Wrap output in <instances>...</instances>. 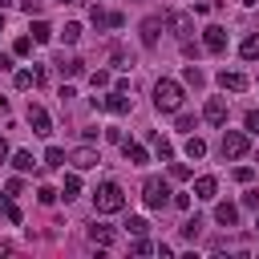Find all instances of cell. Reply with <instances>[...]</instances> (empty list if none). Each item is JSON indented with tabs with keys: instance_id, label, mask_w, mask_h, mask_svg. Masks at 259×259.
<instances>
[{
	"instance_id": "6da1fadb",
	"label": "cell",
	"mask_w": 259,
	"mask_h": 259,
	"mask_svg": "<svg viewBox=\"0 0 259 259\" xmlns=\"http://www.w3.org/2000/svg\"><path fill=\"white\" fill-rule=\"evenodd\" d=\"M154 105H158L162 113H178V109H182V81L158 77V85H154Z\"/></svg>"
},
{
	"instance_id": "7a4b0ae2",
	"label": "cell",
	"mask_w": 259,
	"mask_h": 259,
	"mask_svg": "<svg viewBox=\"0 0 259 259\" xmlns=\"http://www.w3.org/2000/svg\"><path fill=\"white\" fill-rule=\"evenodd\" d=\"M93 206H97V214H113V210L125 206V190H121L117 182H101V186L93 190Z\"/></svg>"
},
{
	"instance_id": "3957f363",
	"label": "cell",
	"mask_w": 259,
	"mask_h": 259,
	"mask_svg": "<svg viewBox=\"0 0 259 259\" xmlns=\"http://www.w3.org/2000/svg\"><path fill=\"white\" fill-rule=\"evenodd\" d=\"M142 202H146L150 210H162V206L170 202V186H166L162 178H146V182H142Z\"/></svg>"
},
{
	"instance_id": "277c9868",
	"label": "cell",
	"mask_w": 259,
	"mask_h": 259,
	"mask_svg": "<svg viewBox=\"0 0 259 259\" xmlns=\"http://www.w3.org/2000/svg\"><path fill=\"white\" fill-rule=\"evenodd\" d=\"M247 150H251V138L243 130H227L223 134V158H243Z\"/></svg>"
},
{
	"instance_id": "5b68a950",
	"label": "cell",
	"mask_w": 259,
	"mask_h": 259,
	"mask_svg": "<svg viewBox=\"0 0 259 259\" xmlns=\"http://www.w3.org/2000/svg\"><path fill=\"white\" fill-rule=\"evenodd\" d=\"M93 105H97V109H109V113H130V97H125V89L105 93V97H93Z\"/></svg>"
},
{
	"instance_id": "8992f818",
	"label": "cell",
	"mask_w": 259,
	"mask_h": 259,
	"mask_svg": "<svg viewBox=\"0 0 259 259\" xmlns=\"http://www.w3.org/2000/svg\"><path fill=\"white\" fill-rule=\"evenodd\" d=\"M28 125H32V134L49 138V134H53V117H49V109H45V105H28Z\"/></svg>"
},
{
	"instance_id": "52a82bcc",
	"label": "cell",
	"mask_w": 259,
	"mask_h": 259,
	"mask_svg": "<svg viewBox=\"0 0 259 259\" xmlns=\"http://www.w3.org/2000/svg\"><path fill=\"white\" fill-rule=\"evenodd\" d=\"M202 49H206V53H223V49H227V28H223V24H206Z\"/></svg>"
},
{
	"instance_id": "ba28073f",
	"label": "cell",
	"mask_w": 259,
	"mask_h": 259,
	"mask_svg": "<svg viewBox=\"0 0 259 259\" xmlns=\"http://www.w3.org/2000/svg\"><path fill=\"white\" fill-rule=\"evenodd\" d=\"M166 24H170V32H174L178 40H190V28H194V20H190L186 12H170V16H166Z\"/></svg>"
},
{
	"instance_id": "9c48e42d",
	"label": "cell",
	"mask_w": 259,
	"mask_h": 259,
	"mask_svg": "<svg viewBox=\"0 0 259 259\" xmlns=\"http://www.w3.org/2000/svg\"><path fill=\"white\" fill-rule=\"evenodd\" d=\"M202 117H206L210 125H227V101H223V97H210V101L202 105Z\"/></svg>"
},
{
	"instance_id": "30bf717a",
	"label": "cell",
	"mask_w": 259,
	"mask_h": 259,
	"mask_svg": "<svg viewBox=\"0 0 259 259\" xmlns=\"http://www.w3.org/2000/svg\"><path fill=\"white\" fill-rule=\"evenodd\" d=\"M121 154H125L130 166H146V162H150V150H146L142 142H121Z\"/></svg>"
},
{
	"instance_id": "8fae6325",
	"label": "cell",
	"mask_w": 259,
	"mask_h": 259,
	"mask_svg": "<svg viewBox=\"0 0 259 259\" xmlns=\"http://www.w3.org/2000/svg\"><path fill=\"white\" fill-rule=\"evenodd\" d=\"M69 162H73L77 170H93V166H97V150H93V146H77V150L69 154Z\"/></svg>"
},
{
	"instance_id": "7c38bea8",
	"label": "cell",
	"mask_w": 259,
	"mask_h": 259,
	"mask_svg": "<svg viewBox=\"0 0 259 259\" xmlns=\"http://www.w3.org/2000/svg\"><path fill=\"white\" fill-rule=\"evenodd\" d=\"M219 194V178H210V174H202V178H194V198H202V202H210Z\"/></svg>"
},
{
	"instance_id": "4fadbf2b",
	"label": "cell",
	"mask_w": 259,
	"mask_h": 259,
	"mask_svg": "<svg viewBox=\"0 0 259 259\" xmlns=\"http://www.w3.org/2000/svg\"><path fill=\"white\" fill-rule=\"evenodd\" d=\"M89 239H93L97 247H113V243H117V231L105 227V223H93V227H89Z\"/></svg>"
},
{
	"instance_id": "5bb4252c",
	"label": "cell",
	"mask_w": 259,
	"mask_h": 259,
	"mask_svg": "<svg viewBox=\"0 0 259 259\" xmlns=\"http://www.w3.org/2000/svg\"><path fill=\"white\" fill-rule=\"evenodd\" d=\"M214 223H219V227H235V223H239V206H235V202H219V206H214Z\"/></svg>"
},
{
	"instance_id": "9a60e30c",
	"label": "cell",
	"mask_w": 259,
	"mask_h": 259,
	"mask_svg": "<svg viewBox=\"0 0 259 259\" xmlns=\"http://www.w3.org/2000/svg\"><path fill=\"white\" fill-rule=\"evenodd\" d=\"M158 28H162V20H158V16L142 20V45H146V49H154V45H158Z\"/></svg>"
},
{
	"instance_id": "2e32d148",
	"label": "cell",
	"mask_w": 259,
	"mask_h": 259,
	"mask_svg": "<svg viewBox=\"0 0 259 259\" xmlns=\"http://www.w3.org/2000/svg\"><path fill=\"white\" fill-rule=\"evenodd\" d=\"M219 85H223V89H231V93H243V89H247V77H243V73H227V69H223V73H219Z\"/></svg>"
},
{
	"instance_id": "e0dca14e",
	"label": "cell",
	"mask_w": 259,
	"mask_h": 259,
	"mask_svg": "<svg viewBox=\"0 0 259 259\" xmlns=\"http://www.w3.org/2000/svg\"><path fill=\"white\" fill-rule=\"evenodd\" d=\"M239 57H243V61H259V32L247 36V40L239 45Z\"/></svg>"
},
{
	"instance_id": "ac0fdd59",
	"label": "cell",
	"mask_w": 259,
	"mask_h": 259,
	"mask_svg": "<svg viewBox=\"0 0 259 259\" xmlns=\"http://www.w3.org/2000/svg\"><path fill=\"white\" fill-rule=\"evenodd\" d=\"M28 32H32V40H36V45H49V40H53V28H49L45 20H32V28H28Z\"/></svg>"
},
{
	"instance_id": "d6986e66",
	"label": "cell",
	"mask_w": 259,
	"mask_h": 259,
	"mask_svg": "<svg viewBox=\"0 0 259 259\" xmlns=\"http://www.w3.org/2000/svg\"><path fill=\"white\" fill-rule=\"evenodd\" d=\"M61 194H65V198H77V194H81V174H65Z\"/></svg>"
},
{
	"instance_id": "ffe728a7",
	"label": "cell",
	"mask_w": 259,
	"mask_h": 259,
	"mask_svg": "<svg viewBox=\"0 0 259 259\" xmlns=\"http://www.w3.org/2000/svg\"><path fill=\"white\" fill-rule=\"evenodd\" d=\"M202 81H206V77H202V69H198V65H186V69H182V85H194V89H198Z\"/></svg>"
},
{
	"instance_id": "44dd1931",
	"label": "cell",
	"mask_w": 259,
	"mask_h": 259,
	"mask_svg": "<svg viewBox=\"0 0 259 259\" xmlns=\"http://www.w3.org/2000/svg\"><path fill=\"white\" fill-rule=\"evenodd\" d=\"M45 166L61 170V166H65V150H61V146H49V150H45Z\"/></svg>"
},
{
	"instance_id": "7402d4cb",
	"label": "cell",
	"mask_w": 259,
	"mask_h": 259,
	"mask_svg": "<svg viewBox=\"0 0 259 259\" xmlns=\"http://www.w3.org/2000/svg\"><path fill=\"white\" fill-rule=\"evenodd\" d=\"M32 85H40V73H28V69H20V73H16V89H32Z\"/></svg>"
},
{
	"instance_id": "603a6c76",
	"label": "cell",
	"mask_w": 259,
	"mask_h": 259,
	"mask_svg": "<svg viewBox=\"0 0 259 259\" xmlns=\"http://www.w3.org/2000/svg\"><path fill=\"white\" fill-rule=\"evenodd\" d=\"M154 154H158L162 162H170V158H174V146H170V138H154Z\"/></svg>"
},
{
	"instance_id": "cb8c5ba5",
	"label": "cell",
	"mask_w": 259,
	"mask_h": 259,
	"mask_svg": "<svg viewBox=\"0 0 259 259\" xmlns=\"http://www.w3.org/2000/svg\"><path fill=\"white\" fill-rule=\"evenodd\" d=\"M12 166H16L20 174H28V170H32V154H28V150H16V154H12Z\"/></svg>"
},
{
	"instance_id": "d4e9b609",
	"label": "cell",
	"mask_w": 259,
	"mask_h": 259,
	"mask_svg": "<svg viewBox=\"0 0 259 259\" xmlns=\"http://www.w3.org/2000/svg\"><path fill=\"white\" fill-rule=\"evenodd\" d=\"M198 235H202V219L194 214V219H186V223H182V239H198Z\"/></svg>"
},
{
	"instance_id": "484cf974",
	"label": "cell",
	"mask_w": 259,
	"mask_h": 259,
	"mask_svg": "<svg viewBox=\"0 0 259 259\" xmlns=\"http://www.w3.org/2000/svg\"><path fill=\"white\" fill-rule=\"evenodd\" d=\"M61 73H65V77H81V73H85V61H77V57H73V61H61Z\"/></svg>"
},
{
	"instance_id": "4316f807",
	"label": "cell",
	"mask_w": 259,
	"mask_h": 259,
	"mask_svg": "<svg viewBox=\"0 0 259 259\" xmlns=\"http://www.w3.org/2000/svg\"><path fill=\"white\" fill-rule=\"evenodd\" d=\"M206 154V142L202 138H186V158H202Z\"/></svg>"
},
{
	"instance_id": "83f0119b",
	"label": "cell",
	"mask_w": 259,
	"mask_h": 259,
	"mask_svg": "<svg viewBox=\"0 0 259 259\" xmlns=\"http://www.w3.org/2000/svg\"><path fill=\"white\" fill-rule=\"evenodd\" d=\"M61 40H65V45H77V40H81V24H65V28H61Z\"/></svg>"
},
{
	"instance_id": "f1b7e54d",
	"label": "cell",
	"mask_w": 259,
	"mask_h": 259,
	"mask_svg": "<svg viewBox=\"0 0 259 259\" xmlns=\"http://www.w3.org/2000/svg\"><path fill=\"white\" fill-rule=\"evenodd\" d=\"M32 45H36L32 36H20V40L12 45V53H16V57H28V53H32Z\"/></svg>"
},
{
	"instance_id": "f546056e",
	"label": "cell",
	"mask_w": 259,
	"mask_h": 259,
	"mask_svg": "<svg viewBox=\"0 0 259 259\" xmlns=\"http://www.w3.org/2000/svg\"><path fill=\"white\" fill-rule=\"evenodd\" d=\"M89 85H93V89H105V85H109V69H97V73H89Z\"/></svg>"
},
{
	"instance_id": "4dcf8cb0",
	"label": "cell",
	"mask_w": 259,
	"mask_h": 259,
	"mask_svg": "<svg viewBox=\"0 0 259 259\" xmlns=\"http://www.w3.org/2000/svg\"><path fill=\"white\" fill-rule=\"evenodd\" d=\"M125 227H130V235H134V239H138V235H146V231H150V223H146V219H138V214H134V219H130V223H125Z\"/></svg>"
},
{
	"instance_id": "1f68e13d",
	"label": "cell",
	"mask_w": 259,
	"mask_h": 259,
	"mask_svg": "<svg viewBox=\"0 0 259 259\" xmlns=\"http://www.w3.org/2000/svg\"><path fill=\"white\" fill-rule=\"evenodd\" d=\"M89 20H93V28H109V12H101V8H93Z\"/></svg>"
},
{
	"instance_id": "d6a6232c",
	"label": "cell",
	"mask_w": 259,
	"mask_h": 259,
	"mask_svg": "<svg viewBox=\"0 0 259 259\" xmlns=\"http://www.w3.org/2000/svg\"><path fill=\"white\" fill-rule=\"evenodd\" d=\"M170 178H174V182L190 178V166H182V162H170Z\"/></svg>"
},
{
	"instance_id": "836d02e7",
	"label": "cell",
	"mask_w": 259,
	"mask_h": 259,
	"mask_svg": "<svg viewBox=\"0 0 259 259\" xmlns=\"http://www.w3.org/2000/svg\"><path fill=\"white\" fill-rule=\"evenodd\" d=\"M243 125H247V134H259V109H247Z\"/></svg>"
},
{
	"instance_id": "e575fe53",
	"label": "cell",
	"mask_w": 259,
	"mask_h": 259,
	"mask_svg": "<svg viewBox=\"0 0 259 259\" xmlns=\"http://www.w3.org/2000/svg\"><path fill=\"white\" fill-rule=\"evenodd\" d=\"M251 178H255V170H251V166H235V182H243V186H247Z\"/></svg>"
},
{
	"instance_id": "d590c367",
	"label": "cell",
	"mask_w": 259,
	"mask_h": 259,
	"mask_svg": "<svg viewBox=\"0 0 259 259\" xmlns=\"http://www.w3.org/2000/svg\"><path fill=\"white\" fill-rule=\"evenodd\" d=\"M36 194H40V202H45V206H49V202H57V198H61V190H53V186H40V190H36Z\"/></svg>"
},
{
	"instance_id": "8d00e7d4",
	"label": "cell",
	"mask_w": 259,
	"mask_h": 259,
	"mask_svg": "<svg viewBox=\"0 0 259 259\" xmlns=\"http://www.w3.org/2000/svg\"><path fill=\"white\" fill-rule=\"evenodd\" d=\"M4 219H8V223H20V206L8 202V206H4Z\"/></svg>"
},
{
	"instance_id": "74e56055",
	"label": "cell",
	"mask_w": 259,
	"mask_h": 259,
	"mask_svg": "<svg viewBox=\"0 0 259 259\" xmlns=\"http://www.w3.org/2000/svg\"><path fill=\"white\" fill-rule=\"evenodd\" d=\"M243 206H251V210H259V190H247V194H243Z\"/></svg>"
},
{
	"instance_id": "f35d334b",
	"label": "cell",
	"mask_w": 259,
	"mask_h": 259,
	"mask_svg": "<svg viewBox=\"0 0 259 259\" xmlns=\"http://www.w3.org/2000/svg\"><path fill=\"white\" fill-rule=\"evenodd\" d=\"M178 130H194V113H178Z\"/></svg>"
},
{
	"instance_id": "ab89813d",
	"label": "cell",
	"mask_w": 259,
	"mask_h": 259,
	"mask_svg": "<svg viewBox=\"0 0 259 259\" xmlns=\"http://www.w3.org/2000/svg\"><path fill=\"white\" fill-rule=\"evenodd\" d=\"M4 190H8V194H20V190H24V182H20V178H8V186H4Z\"/></svg>"
},
{
	"instance_id": "60d3db41",
	"label": "cell",
	"mask_w": 259,
	"mask_h": 259,
	"mask_svg": "<svg viewBox=\"0 0 259 259\" xmlns=\"http://www.w3.org/2000/svg\"><path fill=\"white\" fill-rule=\"evenodd\" d=\"M170 202H174V206H178V210H186V206H190V194H174V198H170Z\"/></svg>"
},
{
	"instance_id": "b9f144b4",
	"label": "cell",
	"mask_w": 259,
	"mask_h": 259,
	"mask_svg": "<svg viewBox=\"0 0 259 259\" xmlns=\"http://www.w3.org/2000/svg\"><path fill=\"white\" fill-rule=\"evenodd\" d=\"M16 4H20V8H24V12H28V16H32V12H36V8H40V0H16Z\"/></svg>"
},
{
	"instance_id": "7bdbcfd3",
	"label": "cell",
	"mask_w": 259,
	"mask_h": 259,
	"mask_svg": "<svg viewBox=\"0 0 259 259\" xmlns=\"http://www.w3.org/2000/svg\"><path fill=\"white\" fill-rule=\"evenodd\" d=\"M8 158H12V150H8V142L0 138V162H8Z\"/></svg>"
},
{
	"instance_id": "ee69618b",
	"label": "cell",
	"mask_w": 259,
	"mask_h": 259,
	"mask_svg": "<svg viewBox=\"0 0 259 259\" xmlns=\"http://www.w3.org/2000/svg\"><path fill=\"white\" fill-rule=\"evenodd\" d=\"M4 206H8V190H4V194H0V210H4Z\"/></svg>"
},
{
	"instance_id": "f6af8a7d",
	"label": "cell",
	"mask_w": 259,
	"mask_h": 259,
	"mask_svg": "<svg viewBox=\"0 0 259 259\" xmlns=\"http://www.w3.org/2000/svg\"><path fill=\"white\" fill-rule=\"evenodd\" d=\"M4 4H8V0H0V12H4Z\"/></svg>"
},
{
	"instance_id": "bcb514c9",
	"label": "cell",
	"mask_w": 259,
	"mask_h": 259,
	"mask_svg": "<svg viewBox=\"0 0 259 259\" xmlns=\"http://www.w3.org/2000/svg\"><path fill=\"white\" fill-rule=\"evenodd\" d=\"M0 28H4V12H0Z\"/></svg>"
},
{
	"instance_id": "7dc6e473",
	"label": "cell",
	"mask_w": 259,
	"mask_h": 259,
	"mask_svg": "<svg viewBox=\"0 0 259 259\" xmlns=\"http://www.w3.org/2000/svg\"><path fill=\"white\" fill-rule=\"evenodd\" d=\"M61 4H77V0H61Z\"/></svg>"
},
{
	"instance_id": "c3c4849f",
	"label": "cell",
	"mask_w": 259,
	"mask_h": 259,
	"mask_svg": "<svg viewBox=\"0 0 259 259\" xmlns=\"http://www.w3.org/2000/svg\"><path fill=\"white\" fill-rule=\"evenodd\" d=\"M255 227H259V219H255Z\"/></svg>"
}]
</instances>
